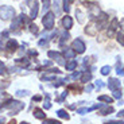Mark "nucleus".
I'll list each match as a JSON object with an SVG mask.
<instances>
[{
	"instance_id": "1",
	"label": "nucleus",
	"mask_w": 124,
	"mask_h": 124,
	"mask_svg": "<svg viewBox=\"0 0 124 124\" xmlns=\"http://www.w3.org/2000/svg\"><path fill=\"white\" fill-rule=\"evenodd\" d=\"M9 109V115H16L18 112H20L23 108H24V102L22 101H16V100H8L4 104H0V109Z\"/></svg>"
},
{
	"instance_id": "2",
	"label": "nucleus",
	"mask_w": 124,
	"mask_h": 124,
	"mask_svg": "<svg viewBox=\"0 0 124 124\" xmlns=\"http://www.w3.org/2000/svg\"><path fill=\"white\" fill-rule=\"evenodd\" d=\"M15 18V9L9 6H1L0 7V19L3 20H9Z\"/></svg>"
},
{
	"instance_id": "3",
	"label": "nucleus",
	"mask_w": 124,
	"mask_h": 124,
	"mask_svg": "<svg viewBox=\"0 0 124 124\" xmlns=\"http://www.w3.org/2000/svg\"><path fill=\"white\" fill-rule=\"evenodd\" d=\"M42 23L46 27V30H51L54 27V14L53 12H47L42 19Z\"/></svg>"
},
{
	"instance_id": "4",
	"label": "nucleus",
	"mask_w": 124,
	"mask_h": 124,
	"mask_svg": "<svg viewBox=\"0 0 124 124\" xmlns=\"http://www.w3.org/2000/svg\"><path fill=\"white\" fill-rule=\"evenodd\" d=\"M71 49L74 50L77 54H82L85 51V49H86V46H85V43L81 39H74L73 43H71Z\"/></svg>"
},
{
	"instance_id": "5",
	"label": "nucleus",
	"mask_w": 124,
	"mask_h": 124,
	"mask_svg": "<svg viewBox=\"0 0 124 124\" xmlns=\"http://www.w3.org/2000/svg\"><path fill=\"white\" fill-rule=\"evenodd\" d=\"M47 54H49V57H50V58L55 59V61L58 62L59 65H65V63H66V62L63 61V59H65V58H63V57H62L61 54L58 53V51H49V53H47Z\"/></svg>"
},
{
	"instance_id": "6",
	"label": "nucleus",
	"mask_w": 124,
	"mask_h": 124,
	"mask_svg": "<svg viewBox=\"0 0 124 124\" xmlns=\"http://www.w3.org/2000/svg\"><path fill=\"white\" fill-rule=\"evenodd\" d=\"M99 24H94V23H90V24H88L86 27H85V32H86L88 35H96L97 34V30H99V27H97Z\"/></svg>"
},
{
	"instance_id": "7",
	"label": "nucleus",
	"mask_w": 124,
	"mask_h": 124,
	"mask_svg": "<svg viewBox=\"0 0 124 124\" xmlns=\"http://www.w3.org/2000/svg\"><path fill=\"white\" fill-rule=\"evenodd\" d=\"M31 7V14H30V18L31 19H35L38 15V1L37 0H32V3L30 4Z\"/></svg>"
},
{
	"instance_id": "8",
	"label": "nucleus",
	"mask_w": 124,
	"mask_h": 124,
	"mask_svg": "<svg viewBox=\"0 0 124 124\" xmlns=\"http://www.w3.org/2000/svg\"><path fill=\"white\" fill-rule=\"evenodd\" d=\"M62 26L66 28V30H69V28L73 27V19L70 18L69 15L63 16V19H62Z\"/></svg>"
},
{
	"instance_id": "9",
	"label": "nucleus",
	"mask_w": 124,
	"mask_h": 124,
	"mask_svg": "<svg viewBox=\"0 0 124 124\" xmlns=\"http://www.w3.org/2000/svg\"><path fill=\"white\" fill-rule=\"evenodd\" d=\"M7 49H8L9 53H15L16 49H18V42L15 39H9L7 42Z\"/></svg>"
},
{
	"instance_id": "10",
	"label": "nucleus",
	"mask_w": 124,
	"mask_h": 124,
	"mask_svg": "<svg viewBox=\"0 0 124 124\" xmlns=\"http://www.w3.org/2000/svg\"><path fill=\"white\" fill-rule=\"evenodd\" d=\"M108 86L111 90H116V89H120V81L116 80V78H111L108 82Z\"/></svg>"
},
{
	"instance_id": "11",
	"label": "nucleus",
	"mask_w": 124,
	"mask_h": 124,
	"mask_svg": "<svg viewBox=\"0 0 124 124\" xmlns=\"http://www.w3.org/2000/svg\"><path fill=\"white\" fill-rule=\"evenodd\" d=\"M34 116L37 119H39V120H45V117H46V113H45L40 108H35L34 109Z\"/></svg>"
},
{
	"instance_id": "12",
	"label": "nucleus",
	"mask_w": 124,
	"mask_h": 124,
	"mask_svg": "<svg viewBox=\"0 0 124 124\" xmlns=\"http://www.w3.org/2000/svg\"><path fill=\"white\" fill-rule=\"evenodd\" d=\"M113 112V108L112 107H102V109H100L99 111V113L100 115H102V116H105V115H109V113H112Z\"/></svg>"
},
{
	"instance_id": "13",
	"label": "nucleus",
	"mask_w": 124,
	"mask_h": 124,
	"mask_svg": "<svg viewBox=\"0 0 124 124\" xmlns=\"http://www.w3.org/2000/svg\"><path fill=\"white\" fill-rule=\"evenodd\" d=\"M66 66V70H73V69L77 68V61H74V59H71L70 62H68V63H65Z\"/></svg>"
},
{
	"instance_id": "14",
	"label": "nucleus",
	"mask_w": 124,
	"mask_h": 124,
	"mask_svg": "<svg viewBox=\"0 0 124 124\" xmlns=\"http://www.w3.org/2000/svg\"><path fill=\"white\" fill-rule=\"evenodd\" d=\"M76 16H77V19H78V22H80V23H84L85 22V15L82 14L81 9H76Z\"/></svg>"
},
{
	"instance_id": "15",
	"label": "nucleus",
	"mask_w": 124,
	"mask_h": 124,
	"mask_svg": "<svg viewBox=\"0 0 124 124\" xmlns=\"http://www.w3.org/2000/svg\"><path fill=\"white\" fill-rule=\"evenodd\" d=\"M57 115H58L59 117H62V119H66V120L70 119V116L68 115V112H66L65 109H59V111H57Z\"/></svg>"
},
{
	"instance_id": "16",
	"label": "nucleus",
	"mask_w": 124,
	"mask_h": 124,
	"mask_svg": "<svg viewBox=\"0 0 124 124\" xmlns=\"http://www.w3.org/2000/svg\"><path fill=\"white\" fill-rule=\"evenodd\" d=\"M99 105H94L92 107V108H81V109H77V113H80V115H85V113H88V112L93 111V109H96Z\"/></svg>"
},
{
	"instance_id": "17",
	"label": "nucleus",
	"mask_w": 124,
	"mask_h": 124,
	"mask_svg": "<svg viewBox=\"0 0 124 124\" xmlns=\"http://www.w3.org/2000/svg\"><path fill=\"white\" fill-rule=\"evenodd\" d=\"M76 55V51L73 49H66L65 50V57L66 58H74Z\"/></svg>"
},
{
	"instance_id": "18",
	"label": "nucleus",
	"mask_w": 124,
	"mask_h": 124,
	"mask_svg": "<svg viewBox=\"0 0 124 124\" xmlns=\"http://www.w3.org/2000/svg\"><path fill=\"white\" fill-rule=\"evenodd\" d=\"M99 101H104V102H108V104H111V102H113V100H112V97L102 94V96L99 97Z\"/></svg>"
},
{
	"instance_id": "19",
	"label": "nucleus",
	"mask_w": 124,
	"mask_h": 124,
	"mask_svg": "<svg viewBox=\"0 0 124 124\" xmlns=\"http://www.w3.org/2000/svg\"><path fill=\"white\" fill-rule=\"evenodd\" d=\"M111 70H112L111 66H108V65H107V66H102V68H101V74H102V76H108Z\"/></svg>"
},
{
	"instance_id": "20",
	"label": "nucleus",
	"mask_w": 124,
	"mask_h": 124,
	"mask_svg": "<svg viewBox=\"0 0 124 124\" xmlns=\"http://www.w3.org/2000/svg\"><path fill=\"white\" fill-rule=\"evenodd\" d=\"M90 78H92V73H84L82 77H81V81H82V82H88Z\"/></svg>"
},
{
	"instance_id": "21",
	"label": "nucleus",
	"mask_w": 124,
	"mask_h": 124,
	"mask_svg": "<svg viewBox=\"0 0 124 124\" xmlns=\"http://www.w3.org/2000/svg\"><path fill=\"white\" fill-rule=\"evenodd\" d=\"M69 38H70V35H69L68 32H63V34L61 35V40H59V43H61V45H63V43L66 42V40L69 39Z\"/></svg>"
},
{
	"instance_id": "22",
	"label": "nucleus",
	"mask_w": 124,
	"mask_h": 124,
	"mask_svg": "<svg viewBox=\"0 0 124 124\" xmlns=\"http://www.w3.org/2000/svg\"><path fill=\"white\" fill-rule=\"evenodd\" d=\"M16 63H19V65H23V66H28L30 61H28L27 58H23V59H16Z\"/></svg>"
},
{
	"instance_id": "23",
	"label": "nucleus",
	"mask_w": 124,
	"mask_h": 124,
	"mask_svg": "<svg viewBox=\"0 0 124 124\" xmlns=\"http://www.w3.org/2000/svg\"><path fill=\"white\" fill-rule=\"evenodd\" d=\"M43 124H61V123L55 119H47V120H43Z\"/></svg>"
},
{
	"instance_id": "24",
	"label": "nucleus",
	"mask_w": 124,
	"mask_h": 124,
	"mask_svg": "<svg viewBox=\"0 0 124 124\" xmlns=\"http://www.w3.org/2000/svg\"><path fill=\"white\" fill-rule=\"evenodd\" d=\"M121 96H123V94H121V90H120V89L113 90V97H115V99H119V100H120Z\"/></svg>"
},
{
	"instance_id": "25",
	"label": "nucleus",
	"mask_w": 124,
	"mask_h": 124,
	"mask_svg": "<svg viewBox=\"0 0 124 124\" xmlns=\"http://www.w3.org/2000/svg\"><path fill=\"white\" fill-rule=\"evenodd\" d=\"M54 8H55V14L57 15H59V0H54Z\"/></svg>"
},
{
	"instance_id": "26",
	"label": "nucleus",
	"mask_w": 124,
	"mask_h": 124,
	"mask_svg": "<svg viewBox=\"0 0 124 124\" xmlns=\"http://www.w3.org/2000/svg\"><path fill=\"white\" fill-rule=\"evenodd\" d=\"M28 94V92L27 90H18V92H16V96H19V97H24V96H27Z\"/></svg>"
},
{
	"instance_id": "27",
	"label": "nucleus",
	"mask_w": 124,
	"mask_h": 124,
	"mask_svg": "<svg viewBox=\"0 0 124 124\" xmlns=\"http://www.w3.org/2000/svg\"><path fill=\"white\" fill-rule=\"evenodd\" d=\"M63 11H66V12L70 11V7H69V1H68V0H63Z\"/></svg>"
},
{
	"instance_id": "28",
	"label": "nucleus",
	"mask_w": 124,
	"mask_h": 124,
	"mask_svg": "<svg viewBox=\"0 0 124 124\" xmlns=\"http://www.w3.org/2000/svg\"><path fill=\"white\" fill-rule=\"evenodd\" d=\"M117 40H119V43H120L121 46L124 45V42H123V31H120V32L117 34Z\"/></svg>"
},
{
	"instance_id": "29",
	"label": "nucleus",
	"mask_w": 124,
	"mask_h": 124,
	"mask_svg": "<svg viewBox=\"0 0 124 124\" xmlns=\"http://www.w3.org/2000/svg\"><path fill=\"white\" fill-rule=\"evenodd\" d=\"M30 31L32 34H38V27L35 24H30Z\"/></svg>"
},
{
	"instance_id": "30",
	"label": "nucleus",
	"mask_w": 124,
	"mask_h": 124,
	"mask_svg": "<svg viewBox=\"0 0 124 124\" xmlns=\"http://www.w3.org/2000/svg\"><path fill=\"white\" fill-rule=\"evenodd\" d=\"M7 74H8V71L6 70V68L3 65H0V76H7Z\"/></svg>"
},
{
	"instance_id": "31",
	"label": "nucleus",
	"mask_w": 124,
	"mask_h": 124,
	"mask_svg": "<svg viewBox=\"0 0 124 124\" xmlns=\"http://www.w3.org/2000/svg\"><path fill=\"white\" fill-rule=\"evenodd\" d=\"M68 89H69V90H81V88H80V86H77L76 84H73V85H69Z\"/></svg>"
},
{
	"instance_id": "32",
	"label": "nucleus",
	"mask_w": 124,
	"mask_h": 124,
	"mask_svg": "<svg viewBox=\"0 0 124 124\" xmlns=\"http://www.w3.org/2000/svg\"><path fill=\"white\" fill-rule=\"evenodd\" d=\"M42 1H43V4H45L43 8H45V9H47V8L50 7V0H42Z\"/></svg>"
},
{
	"instance_id": "33",
	"label": "nucleus",
	"mask_w": 124,
	"mask_h": 124,
	"mask_svg": "<svg viewBox=\"0 0 124 124\" xmlns=\"http://www.w3.org/2000/svg\"><path fill=\"white\" fill-rule=\"evenodd\" d=\"M66 96H68V92H63V93L61 94V97L58 99V101H59V102H62V101H63V99H65Z\"/></svg>"
},
{
	"instance_id": "34",
	"label": "nucleus",
	"mask_w": 124,
	"mask_h": 124,
	"mask_svg": "<svg viewBox=\"0 0 124 124\" xmlns=\"http://www.w3.org/2000/svg\"><path fill=\"white\" fill-rule=\"evenodd\" d=\"M96 86H97V88H99V89H101V88H102V86H104V84H102L101 81H100V80H99V81H96Z\"/></svg>"
},
{
	"instance_id": "35",
	"label": "nucleus",
	"mask_w": 124,
	"mask_h": 124,
	"mask_svg": "<svg viewBox=\"0 0 124 124\" xmlns=\"http://www.w3.org/2000/svg\"><path fill=\"white\" fill-rule=\"evenodd\" d=\"M78 77H81V73H80V71H77V73H74V74L71 76L70 78H78Z\"/></svg>"
},
{
	"instance_id": "36",
	"label": "nucleus",
	"mask_w": 124,
	"mask_h": 124,
	"mask_svg": "<svg viewBox=\"0 0 124 124\" xmlns=\"http://www.w3.org/2000/svg\"><path fill=\"white\" fill-rule=\"evenodd\" d=\"M117 74L119 76H123V69H121V66H119V68H117Z\"/></svg>"
},
{
	"instance_id": "37",
	"label": "nucleus",
	"mask_w": 124,
	"mask_h": 124,
	"mask_svg": "<svg viewBox=\"0 0 124 124\" xmlns=\"http://www.w3.org/2000/svg\"><path fill=\"white\" fill-rule=\"evenodd\" d=\"M105 124H123V121H108Z\"/></svg>"
},
{
	"instance_id": "38",
	"label": "nucleus",
	"mask_w": 124,
	"mask_h": 124,
	"mask_svg": "<svg viewBox=\"0 0 124 124\" xmlns=\"http://www.w3.org/2000/svg\"><path fill=\"white\" fill-rule=\"evenodd\" d=\"M32 100H35V101H40L42 97H40V96H34V97H32Z\"/></svg>"
},
{
	"instance_id": "39",
	"label": "nucleus",
	"mask_w": 124,
	"mask_h": 124,
	"mask_svg": "<svg viewBox=\"0 0 124 124\" xmlns=\"http://www.w3.org/2000/svg\"><path fill=\"white\" fill-rule=\"evenodd\" d=\"M92 89H93L92 85H88V86H86V90H88V92H89V90H92Z\"/></svg>"
},
{
	"instance_id": "40",
	"label": "nucleus",
	"mask_w": 124,
	"mask_h": 124,
	"mask_svg": "<svg viewBox=\"0 0 124 124\" xmlns=\"http://www.w3.org/2000/svg\"><path fill=\"white\" fill-rule=\"evenodd\" d=\"M6 96H7L6 93H1V92H0V99H3V97H6Z\"/></svg>"
},
{
	"instance_id": "41",
	"label": "nucleus",
	"mask_w": 124,
	"mask_h": 124,
	"mask_svg": "<svg viewBox=\"0 0 124 124\" xmlns=\"http://www.w3.org/2000/svg\"><path fill=\"white\" fill-rule=\"evenodd\" d=\"M117 116H119V117H123V111H120V112H119V113H117Z\"/></svg>"
},
{
	"instance_id": "42",
	"label": "nucleus",
	"mask_w": 124,
	"mask_h": 124,
	"mask_svg": "<svg viewBox=\"0 0 124 124\" xmlns=\"http://www.w3.org/2000/svg\"><path fill=\"white\" fill-rule=\"evenodd\" d=\"M8 124H16V121H15V120H12V121H9Z\"/></svg>"
},
{
	"instance_id": "43",
	"label": "nucleus",
	"mask_w": 124,
	"mask_h": 124,
	"mask_svg": "<svg viewBox=\"0 0 124 124\" xmlns=\"http://www.w3.org/2000/svg\"><path fill=\"white\" fill-rule=\"evenodd\" d=\"M3 121H4V119H0V124L3 123Z\"/></svg>"
},
{
	"instance_id": "44",
	"label": "nucleus",
	"mask_w": 124,
	"mask_h": 124,
	"mask_svg": "<svg viewBox=\"0 0 124 124\" xmlns=\"http://www.w3.org/2000/svg\"><path fill=\"white\" fill-rule=\"evenodd\" d=\"M20 124H28V123H26V121H22V123H20Z\"/></svg>"
},
{
	"instance_id": "45",
	"label": "nucleus",
	"mask_w": 124,
	"mask_h": 124,
	"mask_svg": "<svg viewBox=\"0 0 124 124\" xmlns=\"http://www.w3.org/2000/svg\"><path fill=\"white\" fill-rule=\"evenodd\" d=\"M68 1H70V3H73V1H74V0H68Z\"/></svg>"
},
{
	"instance_id": "46",
	"label": "nucleus",
	"mask_w": 124,
	"mask_h": 124,
	"mask_svg": "<svg viewBox=\"0 0 124 124\" xmlns=\"http://www.w3.org/2000/svg\"><path fill=\"white\" fill-rule=\"evenodd\" d=\"M0 65H1V62H0Z\"/></svg>"
}]
</instances>
